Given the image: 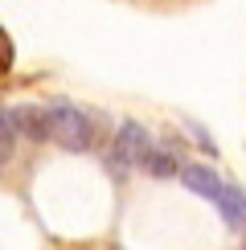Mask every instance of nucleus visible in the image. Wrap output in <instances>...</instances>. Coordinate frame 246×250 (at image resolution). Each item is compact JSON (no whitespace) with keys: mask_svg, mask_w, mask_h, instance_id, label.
Segmentation results:
<instances>
[{"mask_svg":"<svg viewBox=\"0 0 246 250\" xmlns=\"http://www.w3.org/2000/svg\"><path fill=\"white\" fill-rule=\"evenodd\" d=\"M184 127H189V131H193V140H197V144H201V148H205V152H209V156H213V152H218V148H213V140H209V135H205V127H201V123H184Z\"/></svg>","mask_w":246,"mask_h":250,"instance_id":"6e6552de","label":"nucleus"},{"mask_svg":"<svg viewBox=\"0 0 246 250\" xmlns=\"http://www.w3.org/2000/svg\"><path fill=\"white\" fill-rule=\"evenodd\" d=\"M49 140L66 152H90L99 144L95 119L74 103H49Z\"/></svg>","mask_w":246,"mask_h":250,"instance_id":"f257e3e1","label":"nucleus"},{"mask_svg":"<svg viewBox=\"0 0 246 250\" xmlns=\"http://www.w3.org/2000/svg\"><path fill=\"white\" fill-rule=\"evenodd\" d=\"M8 119H13L17 140L49 144V107H37V103H20V107L8 111Z\"/></svg>","mask_w":246,"mask_h":250,"instance_id":"7ed1b4c3","label":"nucleus"},{"mask_svg":"<svg viewBox=\"0 0 246 250\" xmlns=\"http://www.w3.org/2000/svg\"><path fill=\"white\" fill-rule=\"evenodd\" d=\"M13 148H17V131H13V119H8V111H0V168L8 164Z\"/></svg>","mask_w":246,"mask_h":250,"instance_id":"0eeeda50","label":"nucleus"},{"mask_svg":"<svg viewBox=\"0 0 246 250\" xmlns=\"http://www.w3.org/2000/svg\"><path fill=\"white\" fill-rule=\"evenodd\" d=\"M181 185L189 193H197V197H209V201H218V193H222V176L209 168V164H181Z\"/></svg>","mask_w":246,"mask_h":250,"instance_id":"20e7f679","label":"nucleus"},{"mask_svg":"<svg viewBox=\"0 0 246 250\" xmlns=\"http://www.w3.org/2000/svg\"><path fill=\"white\" fill-rule=\"evenodd\" d=\"M152 131L144 127V123L136 119H123L119 131H115V152H111V172H123L127 176V168H144V160L152 156Z\"/></svg>","mask_w":246,"mask_h":250,"instance_id":"f03ea898","label":"nucleus"},{"mask_svg":"<svg viewBox=\"0 0 246 250\" xmlns=\"http://www.w3.org/2000/svg\"><path fill=\"white\" fill-rule=\"evenodd\" d=\"M213 205L222 209L226 226H234V230H242V226H246V193H242V189L222 185V193H218V201H213Z\"/></svg>","mask_w":246,"mask_h":250,"instance_id":"39448f33","label":"nucleus"},{"mask_svg":"<svg viewBox=\"0 0 246 250\" xmlns=\"http://www.w3.org/2000/svg\"><path fill=\"white\" fill-rule=\"evenodd\" d=\"M144 172H148V176H160V181H164V176H177V172H181V164L172 160L168 152L152 148V156H148V160H144Z\"/></svg>","mask_w":246,"mask_h":250,"instance_id":"423d86ee","label":"nucleus"}]
</instances>
